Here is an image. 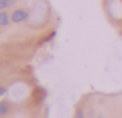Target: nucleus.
I'll return each mask as SVG.
<instances>
[{"label":"nucleus","instance_id":"5","mask_svg":"<svg viewBox=\"0 0 122 118\" xmlns=\"http://www.w3.org/2000/svg\"><path fill=\"white\" fill-rule=\"evenodd\" d=\"M73 118H85V113H83V110L81 109V107H77L74 112V115H73Z\"/></svg>","mask_w":122,"mask_h":118},{"label":"nucleus","instance_id":"6","mask_svg":"<svg viewBox=\"0 0 122 118\" xmlns=\"http://www.w3.org/2000/svg\"><path fill=\"white\" fill-rule=\"evenodd\" d=\"M96 118H105V117H104V115H102V113H101V115H97Z\"/></svg>","mask_w":122,"mask_h":118},{"label":"nucleus","instance_id":"1","mask_svg":"<svg viewBox=\"0 0 122 118\" xmlns=\"http://www.w3.org/2000/svg\"><path fill=\"white\" fill-rule=\"evenodd\" d=\"M30 17V9L28 8H15L11 12V20L12 23H22Z\"/></svg>","mask_w":122,"mask_h":118},{"label":"nucleus","instance_id":"2","mask_svg":"<svg viewBox=\"0 0 122 118\" xmlns=\"http://www.w3.org/2000/svg\"><path fill=\"white\" fill-rule=\"evenodd\" d=\"M11 12L8 11H0V27L2 28H6L9 23H11Z\"/></svg>","mask_w":122,"mask_h":118},{"label":"nucleus","instance_id":"4","mask_svg":"<svg viewBox=\"0 0 122 118\" xmlns=\"http://www.w3.org/2000/svg\"><path fill=\"white\" fill-rule=\"evenodd\" d=\"M15 0H0V9L2 11H6L11 5H14Z\"/></svg>","mask_w":122,"mask_h":118},{"label":"nucleus","instance_id":"3","mask_svg":"<svg viewBox=\"0 0 122 118\" xmlns=\"http://www.w3.org/2000/svg\"><path fill=\"white\" fill-rule=\"evenodd\" d=\"M9 104H8V101H5L3 100L2 103H0V117H6L8 115V112H9Z\"/></svg>","mask_w":122,"mask_h":118},{"label":"nucleus","instance_id":"7","mask_svg":"<svg viewBox=\"0 0 122 118\" xmlns=\"http://www.w3.org/2000/svg\"><path fill=\"white\" fill-rule=\"evenodd\" d=\"M0 118H8V117H0Z\"/></svg>","mask_w":122,"mask_h":118}]
</instances>
